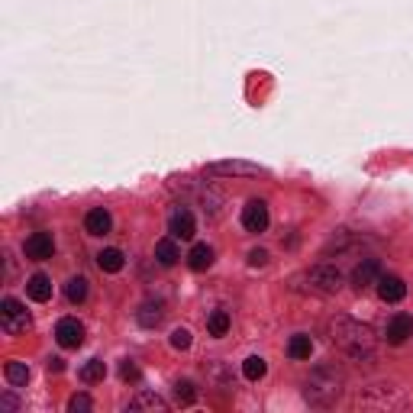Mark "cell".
<instances>
[{"instance_id":"cell-3","label":"cell","mask_w":413,"mask_h":413,"mask_svg":"<svg viewBox=\"0 0 413 413\" xmlns=\"http://www.w3.org/2000/svg\"><path fill=\"white\" fill-rule=\"evenodd\" d=\"M297 281H304V287H307L310 294H320V297H329V294H339V291H343V272H339L336 265H313Z\"/></svg>"},{"instance_id":"cell-9","label":"cell","mask_w":413,"mask_h":413,"mask_svg":"<svg viewBox=\"0 0 413 413\" xmlns=\"http://www.w3.org/2000/svg\"><path fill=\"white\" fill-rule=\"evenodd\" d=\"M413 336V316L410 313H394L385 326V339L391 345H404Z\"/></svg>"},{"instance_id":"cell-23","label":"cell","mask_w":413,"mask_h":413,"mask_svg":"<svg viewBox=\"0 0 413 413\" xmlns=\"http://www.w3.org/2000/svg\"><path fill=\"white\" fill-rule=\"evenodd\" d=\"M242 375H245V381H262L268 375V362L262 355H249L242 362Z\"/></svg>"},{"instance_id":"cell-19","label":"cell","mask_w":413,"mask_h":413,"mask_svg":"<svg viewBox=\"0 0 413 413\" xmlns=\"http://www.w3.org/2000/svg\"><path fill=\"white\" fill-rule=\"evenodd\" d=\"M97 265H100V272L117 274V272H123V265H127V255L119 252V249H104V252L97 255Z\"/></svg>"},{"instance_id":"cell-4","label":"cell","mask_w":413,"mask_h":413,"mask_svg":"<svg viewBox=\"0 0 413 413\" xmlns=\"http://www.w3.org/2000/svg\"><path fill=\"white\" fill-rule=\"evenodd\" d=\"M29 326H33L29 310L23 307L16 297H4V301H0V329H4L7 336H23Z\"/></svg>"},{"instance_id":"cell-21","label":"cell","mask_w":413,"mask_h":413,"mask_svg":"<svg viewBox=\"0 0 413 413\" xmlns=\"http://www.w3.org/2000/svg\"><path fill=\"white\" fill-rule=\"evenodd\" d=\"M4 378L10 381L14 387H26V381H29V365L26 362H7L4 365Z\"/></svg>"},{"instance_id":"cell-24","label":"cell","mask_w":413,"mask_h":413,"mask_svg":"<svg viewBox=\"0 0 413 413\" xmlns=\"http://www.w3.org/2000/svg\"><path fill=\"white\" fill-rule=\"evenodd\" d=\"M104 375H107V365L100 358H91L85 368L77 371V378L85 381V385H97V381H104Z\"/></svg>"},{"instance_id":"cell-10","label":"cell","mask_w":413,"mask_h":413,"mask_svg":"<svg viewBox=\"0 0 413 413\" xmlns=\"http://www.w3.org/2000/svg\"><path fill=\"white\" fill-rule=\"evenodd\" d=\"M168 232L175 239H194L197 232V220L188 207H175V213L168 217Z\"/></svg>"},{"instance_id":"cell-29","label":"cell","mask_w":413,"mask_h":413,"mask_svg":"<svg viewBox=\"0 0 413 413\" xmlns=\"http://www.w3.org/2000/svg\"><path fill=\"white\" fill-rule=\"evenodd\" d=\"M119 378H123V381H139V368H136L133 362H123V365H119Z\"/></svg>"},{"instance_id":"cell-25","label":"cell","mask_w":413,"mask_h":413,"mask_svg":"<svg viewBox=\"0 0 413 413\" xmlns=\"http://www.w3.org/2000/svg\"><path fill=\"white\" fill-rule=\"evenodd\" d=\"M65 297H68L71 304H85L87 301V278H68V284H65Z\"/></svg>"},{"instance_id":"cell-5","label":"cell","mask_w":413,"mask_h":413,"mask_svg":"<svg viewBox=\"0 0 413 413\" xmlns=\"http://www.w3.org/2000/svg\"><path fill=\"white\" fill-rule=\"evenodd\" d=\"M207 171L210 175H232V178H259L265 175V168L262 165H255V161H213V165H207Z\"/></svg>"},{"instance_id":"cell-28","label":"cell","mask_w":413,"mask_h":413,"mask_svg":"<svg viewBox=\"0 0 413 413\" xmlns=\"http://www.w3.org/2000/svg\"><path fill=\"white\" fill-rule=\"evenodd\" d=\"M91 407H94V400L87 397V394H75V397L68 400V410H71V413H87Z\"/></svg>"},{"instance_id":"cell-22","label":"cell","mask_w":413,"mask_h":413,"mask_svg":"<svg viewBox=\"0 0 413 413\" xmlns=\"http://www.w3.org/2000/svg\"><path fill=\"white\" fill-rule=\"evenodd\" d=\"M230 326H232V320L226 310H210V316H207V333H210V336H217V339L226 336Z\"/></svg>"},{"instance_id":"cell-12","label":"cell","mask_w":413,"mask_h":413,"mask_svg":"<svg viewBox=\"0 0 413 413\" xmlns=\"http://www.w3.org/2000/svg\"><path fill=\"white\" fill-rule=\"evenodd\" d=\"M378 278H381V262L378 259H362V265H355V272H352V284H355L358 291L378 284Z\"/></svg>"},{"instance_id":"cell-30","label":"cell","mask_w":413,"mask_h":413,"mask_svg":"<svg viewBox=\"0 0 413 413\" xmlns=\"http://www.w3.org/2000/svg\"><path fill=\"white\" fill-rule=\"evenodd\" d=\"M249 265H252V268L268 265V252H265V249H252V252H249Z\"/></svg>"},{"instance_id":"cell-18","label":"cell","mask_w":413,"mask_h":413,"mask_svg":"<svg viewBox=\"0 0 413 413\" xmlns=\"http://www.w3.org/2000/svg\"><path fill=\"white\" fill-rule=\"evenodd\" d=\"M129 410H168V404H165V397H159V394L152 391H139L133 400H129Z\"/></svg>"},{"instance_id":"cell-6","label":"cell","mask_w":413,"mask_h":413,"mask_svg":"<svg viewBox=\"0 0 413 413\" xmlns=\"http://www.w3.org/2000/svg\"><path fill=\"white\" fill-rule=\"evenodd\" d=\"M272 217H268V203L265 200H249L242 207V230L245 232H265Z\"/></svg>"},{"instance_id":"cell-11","label":"cell","mask_w":413,"mask_h":413,"mask_svg":"<svg viewBox=\"0 0 413 413\" xmlns=\"http://www.w3.org/2000/svg\"><path fill=\"white\" fill-rule=\"evenodd\" d=\"M378 297L387 304H397L407 297V284L404 278H397V274H381L378 278Z\"/></svg>"},{"instance_id":"cell-7","label":"cell","mask_w":413,"mask_h":413,"mask_svg":"<svg viewBox=\"0 0 413 413\" xmlns=\"http://www.w3.org/2000/svg\"><path fill=\"white\" fill-rule=\"evenodd\" d=\"M55 343L62 349H77L85 343V326L75 320V316H65V320L55 323Z\"/></svg>"},{"instance_id":"cell-2","label":"cell","mask_w":413,"mask_h":413,"mask_svg":"<svg viewBox=\"0 0 413 413\" xmlns=\"http://www.w3.org/2000/svg\"><path fill=\"white\" fill-rule=\"evenodd\" d=\"M345 391V375L336 365H316L304 381V400L310 407H333Z\"/></svg>"},{"instance_id":"cell-31","label":"cell","mask_w":413,"mask_h":413,"mask_svg":"<svg viewBox=\"0 0 413 413\" xmlns=\"http://www.w3.org/2000/svg\"><path fill=\"white\" fill-rule=\"evenodd\" d=\"M0 410H20V400L14 394H0Z\"/></svg>"},{"instance_id":"cell-8","label":"cell","mask_w":413,"mask_h":413,"mask_svg":"<svg viewBox=\"0 0 413 413\" xmlns=\"http://www.w3.org/2000/svg\"><path fill=\"white\" fill-rule=\"evenodd\" d=\"M23 252H26L29 262H45L52 259V252H55V239H52V232H33V236L26 239V245H23Z\"/></svg>"},{"instance_id":"cell-16","label":"cell","mask_w":413,"mask_h":413,"mask_svg":"<svg viewBox=\"0 0 413 413\" xmlns=\"http://www.w3.org/2000/svg\"><path fill=\"white\" fill-rule=\"evenodd\" d=\"M213 255H217V252H213L207 242H197L194 249L188 252V268H191V272H207V268L213 265Z\"/></svg>"},{"instance_id":"cell-17","label":"cell","mask_w":413,"mask_h":413,"mask_svg":"<svg viewBox=\"0 0 413 413\" xmlns=\"http://www.w3.org/2000/svg\"><path fill=\"white\" fill-rule=\"evenodd\" d=\"M178 259H181V252H178V245H175V236L155 242V262H159L161 268H171Z\"/></svg>"},{"instance_id":"cell-26","label":"cell","mask_w":413,"mask_h":413,"mask_svg":"<svg viewBox=\"0 0 413 413\" xmlns=\"http://www.w3.org/2000/svg\"><path fill=\"white\" fill-rule=\"evenodd\" d=\"M175 400L178 404H184V407H191L197 400V387H194V381H175Z\"/></svg>"},{"instance_id":"cell-27","label":"cell","mask_w":413,"mask_h":413,"mask_svg":"<svg viewBox=\"0 0 413 413\" xmlns=\"http://www.w3.org/2000/svg\"><path fill=\"white\" fill-rule=\"evenodd\" d=\"M171 349H178V352H188L191 349V329L188 326L171 329Z\"/></svg>"},{"instance_id":"cell-32","label":"cell","mask_w":413,"mask_h":413,"mask_svg":"<svg viewBox=\"0 0 413 413\" xmlns=\"http://www.w3.org/2000/svg\"><path fill=\"white\" fill-rule=\"evenodd\" d=\"M62 368H65L62 358H49V371H62Z\"/></svg>"},{"instance_id":"cell-13","label":"cell","mask_w":413,"mask_h":413,"mask_svg":"<svg viewBox=\"0 0 413 413\" xmlns=\"http://www.w3.org/2000/svg\"><path fill=\"white\" fill-rule=\"evenodd\" d=\"M161 320H165V304L161 301H146L136 310V323H139L142 329H155Z\"/></svg>"},{"instance_id":"cell-20","label":"cell","mask_w":413,"mask_h":413,"mask_svg":"<svg viewBox=\"0 0 413 413\" xmlns=\"http://www.w3.org/2000/svg\"><path fill=\"white\" fill-rule=\"evenodd\" d=\"M287 355L294 358V362H304V358H310V355H313V339L304 336V333L291 336V343H287Z\"/></svg>"},{"instance_id":"cell-14","label":"cell","mask_w":413,"mask_h":413,"mask_svg":"<svg viewBox=\"0 0 413 413\" xmlns=\"http://www.w3.org/2000/svg\"><path fill=\"white\" fill-rule=\"evenodd\" d=\"M85 230L91 232V236H107V232L113 230V217L104 210V207H94V210H87V217H85Z\"/></svg>"},{"instance_id":"cell-1","label":"cell","mask_w":413,"mask_h":413,"mask_svg":"<svg viewBox=\"0 0 413 413\" xmlns=\"http://www.w3.org/2000/svg\"><path fill=\"white\" fill-rule=\"evenodd\" d=\"M326 333H329V343L336 345L339 352H345L352 362H375V355H378L375 333L365 323L352 320V316H333L326 323Z\"/></svg>"},{"instance_id":"cell-15","label":"cell","mask_w":413,"mask_h":413,"mask_svg":"<svg viewBox=\"0 0 413 413\" xmlns=\"http://www.w3.org/2000/svg\"><path fill=\"white\" fill-rule=\"evenodd\" d=\"M26 297L36 304L52 301V278L49 274H33V278L26 281Z\"/></svg>"}]
</instances>
